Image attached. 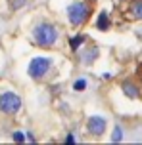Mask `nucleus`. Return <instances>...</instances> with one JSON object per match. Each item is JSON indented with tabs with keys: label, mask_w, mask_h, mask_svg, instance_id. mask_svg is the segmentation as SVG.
<instances>
[{
	"label": "nucleus",
	"mask_w": 142,
	"mask_h": 145,
	"mask_svg": "<svg viewBox=\"0 0 142 145\" xmlns=\"http://www.w3.org/2000/svg\"><path fill=\"white\" fill-rule=\"evenodd\" d=\"M112 139L115 141V143L123 139V132H121V128H119V126H115V130H113V136H112Z\"/></svg>",
	"instance_id": "10"
},
{
	"label": "nucleus",
	"mask_w": 142,
	"mask_h": 145,
	"mask_svg": "<svg viewBox=\"0 0 142 145\" xmlns=\"http://www.w3.org/2000/svg\"><path fill=\"white\" fill-rule=\"evenodd\" d=\"M73 88H75V90H77V92H83V90L87 88V80L79 78V80H77V82H75V84H73Z\"/></svg>",
	"instance_id": "11"
},
{
	"label": "nucleus",
	"mask_w": 142,
	"mask_h": 145,
	"mask_svg": "<svg viewBox=\"0 0 142 145\" xmlns=\"http://www.w3.org/2000/svg\"><path fill=\"white\" fill-rule=\"evenodd\" d=\"M14 141H17V143H21V141H25V136H23L21 132H15V134H14Z\"/></svg>",
	"instance_id": "14"
},
{
	"label": "nucleus",
	"mask_w": 142,
	"mask_h": 145,
	"mask_svg": "<svg viewBox=\"0 0 142 145\" xmlns=\"http://www.w3.org/2000/svg\"><path fill=\"white\" fill-rule=\"evenodd\" d=\"M23 4H25V0H10V6H12V10H17V8H21Z\"/></svg>",
	"instance_id": "13"
},
{
	"label": "nucleus",
	"mask_w": 142,
	"mask_h": 145,
	"mask_svg": "<svg viewBox=\"0 0 142 145\" xmlns=\"http://www.w3.org/2000/svg\"><path fill=\"white\" fill-rule=\"evenodd\" d=\"M123 92H125V95H127V97H131V99H136V97L140 95L138 88H136L133 82H123Z\"/></svg>",
	"instance_id": "7"
},
{
	"label": "nucleus",
	"mask_w": 142,
	"mask_h": 145,
	"mask_svg": "<svg viewBox=\"0 0 142 145\" xmlns=\"http://www.w3.org/2000/svg\"><path fill=\"white\" fill-rule=\"evenodd\" d=\"M83 40H85L83 36H75V38H71V48H73V50H77V48L83 44Z\"/></svg>",
	"instance_id": "12"
},
{
	"label": "nucleus",
	"mask_w": 142,
	"mask_h": 145,
	"mask_svg": "<svg viewBox=\"0 0 142 145\" xmlns=\"http://www.w3.org/2000/svg\"><path fill=\"white\" fill-rule=\"evenodd\" d=\"M89 132L94 136H102L106 132V120L102 116H92L89 120Z\"/></svg>",
	"instance_id": "5"
},
{
	"label": "nucleus",
	"mask_w": 142,
	"mask_h": 145,
	"mask_svg": "<svg viewBox=\"0 0 142 145\" xmlns=\"http://www.w3.org/2000/svg\"><path fill=\"white\" fill-rule=\"evenodd\" d=\"M56 38H58V33H56V29H54L52 25L42 23V25H38L37 29H35V40H37L40 46H44V48L52 46V44L56 42Z\"/></svg>",
	"instance_id": "2"
},
{
	"label": "nucleus",
	"mask_w": 142,
	"mask_h": 145,
	"mask_svg": "<svg viewBox=\"0 0 142 145\" xmlns=\"http://www.w3.org/2000/svg\"><path fill=\"white\" fill-rule=\"evenodd\" d=\"M96 27L100 31H108V29H110V17H108L106 12L100 14V17H98V21H96Z\"/></svg>",
	"instance_id": "8"
},
{
	"label": "nucleus",
	"mask_w": 142,
	"mask_h": 145,
	"mask_svg": "<svg viewBox=\"0 0 142 145\" xmlns=\"http://www.w3.org/2000/svg\"><path fill=\"white\" fill-rule=\"evenodd\" d=\"M21 109V99L19 95L14 92H6V94L0 95V111L6 113V115H14Z\"/></svg>",
	"instance_id": "3"
},
{
	"label": "nucleus",
	"mask_w": 142,
	"mask_h": 145,
	"mask_svg": "<svg viewBox=\"0 0 142 145\" xmlns=\"http://www.w3.org/2000/svg\"><path fill=\"white\" fill-rule=\"evenodd\" d=\"M96 57H98V48H94V46H92V48H89V50H85L81 54V61L85 63V65H90V63H92Z\"/></svg>",
	"instance_id": "6"
},
{
	"label": "nucleus",
	"mask_w": 142,
	"mask_h": 145,
	"mask_svg": "<svg viewBox=\"0 0 142 145\" xmlns=\"http://www.w3.org/2000/svg\"><path fill=\"white\" fill-rule=\"evenodd\" d=\"M89 15H90V6L87 2H81L79 0V2H73L67 8V17L73 25H83V23L89 19Z\"/></svg>",
	"instance_id": "1"
},
{
	"label": "nucleus",
	"mask_w": 142,
	"mask_h": 145,
	"mask_svg": "<svg viewBox=\"0 0 142 145\" xmlns=\"http://www.w3.org/2000/svg\"><path fill=\"white\" fill-rule=\"evenodd\" d=\"M48 69H50V59L46 57H35L29 63V74L33 78H40L42 74H46Z\"/></svg>",
	"instance_id": "4"
},
{
	"label": "nucleus",
	"mask_w": 142,
	"mask_h": 145,
	"mask_svg": "<svg viewBox=\"0 0 142 145\" xmlns=\"http://www.w3.org/2000/svg\"><path fill=\"white\" fill-rule=\"evenodd\" d=\"M131 14L136 19H142V0H135L133 6H131Z\"/></svg>",
	"instance_id": "9"
}]
</instances>
